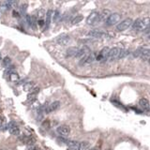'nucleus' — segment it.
I'll return each mask as SVG.
<instances>
[{"label": "nucleus", "mask_w": 150, "mask_h": 150, "mask_svg": "<svg viewBox=\"0 0 150 150\" xmlns=\"http://www.w3.org/2000/svg\"><path fill=\"white\" fill-rule=\"evenodd\" d=\"M132 29L137 31H143L150 26V17H144L142 19H137L132 24Z\"/></svg>", "instance_id": "obj_1"}, {"label": "nucleus", "mask_w": 150, "mask_h": 150, "mask_svg": "<svg viewBox=\"0 0 150 150\" xmlns=\"http://www.w3.org/2000/svg\"><path fill=\"white\" fill-rule=\"evenodd\" d=\"M133 24V20L131 18H127L125 19L124 21L120 22L119 24L116 26V30L119 31V32H122V31H125L127 29H129L130 26Z\"/></svg>", "instance_id": "obj_2"}, {"label": "nucleus", "mask_w": 150, "mask_h": 150, "mask_svg": "<svg viewBox=\"0 0 150 150\" xmlns=\"http://www.w3.org/2000/svg\"><path fill=\"white\" fill-rule=\"evenodd\" d=\"M98 23H100V13L97 11L91 12L86 18V24L88 25H95Z\"/></svg>", "instance_id": "obj_3"}, {"label": "nucleus", "mask_w": 150, "mask_h": 150, "mask_svg": "<svg viewBox=\"0 0 150 150\" xmlns=\"http://www.w3.org/2000/svg\"><path fill=\"white\" fill-rule=\"evenodd\" d=\"M120 51H121V49L118 48V47H114V48L110 49L109 54H108V56H107V60L114 61V60L118 59V56H119V54H120Z\"/></svg>", "instance_id": "obj_4"}, {"label": "nucleus", "mask_w": 150, "mask_h": 150, "mask_svg": "<svg viewBox=\"0 0 150 150\" xmlns=\"http://www.w3.org/2000/svg\"><path fill=\"white\" fill-rule=\"evenodd\" d=\"M121 19V14L119 13H112L108 19L106 20V25H116Z\"/></svg>", "instance_id": "obj_5"}, {"label": "nucleus", "mask_w": 150, "mask_h": 150, "mask_svg": "<svg viewBox=\"0 0 150 150\" xmlns=\"http://www.w3.org/2000/svg\"><path fill=\"white\" fill-rule=\"evenodd\" d=\"M59 107H60V102L59 101H54V102L48 104V105H44V112L46 114H50L52 112L57 110Z\"/></svg>", "instance_id": "obj_6"}, {"label": "nucleus", "mask_w": 150, "mask_h": 150, "mask_svg": "<svg viewBox=\"0 0 150 150\" xmlns=\"http://www.w3.org/2000/svg\"><path fill=\"white\" fill-rule=\"evenodd\" d=\"M57 133L61 136V137H68L69 135V133H70V129L68 128V126L66 125H62V126H59L56 129Z\"/></svg>", "instance_id": "obj_7"}, {"label": "nucleus", "mask_w": 150, "mask_h": 150, "mask_svg": "<svg viewBox=\"0 0 150 150\" xmlns=\"http://www.w3.org/2000/svg\"><path fill=\"white\" fill-rule=\"evenodd\" d=\"M90 54H91V51H90L89 48H88L87 46H84L83 48L79 49L78 53H77V54H76V56L75 57L82 59V58H84V57L89 55Z\"/></svg>", "instance_id": "obj_8"}, {"label": "nucleus", "mask_w": 150, "mask_h": 150, "mask_svg": "<svg viewBox=\"0 0 150 150\" xmlns=\"http://www.w3.org/2000/svg\"><path fill=\"white\" fill-rule=\"evenodd\" d=\"M110 48L109 47H104L102 50L100 52V54L97 55V59L98 61H106L107 60V56L109 54Z\"/></svg>", "instance_id": "obj_9"}, {"label": "nucleus", "mask_w": 150, "mask_h": 150, "mask_svg": "<svg viewBox=\"0 0 150 150\" xmlns=\"http://www.w3.org/2000/svg\"><path fill=\"white\" fill-rule=\"evenodd\" d=\"M20 140H22L24 143H25L28 146H33V145H35V143H36V140L34 137L32 136H28V135H25V134H23V135L20 137Z\"/></svg>", "instance_id": "obj_10"}, {"label": "nucleus", "mask_w": 150, "mask_h": 150, "mask_svg": "<svg viewBox=\"0 0 150 150\" xmlns=\"http://www.w3.org/2000/svg\"><path fill=\"white\" fill-rule=\"evenodd\" d=\"M25 19H26V22H27V24L29 25L30 27H32L33 29H36L37 28V25H38V20H37L36 16H34V15H29V14H26L25 15Z\"/></svg>", "instance_id": "obj_11"}, {"label": "nucleus", "mask_w": 150, "mask_h": 150, "mask_svg": "<svg viewBox=\"0 0 150 150\" xmlns=\"http://www.w3.org/2000/svg\"><path fill=\"white\" fill-rule=\"evenodd\" d=\"M97 59V56L96 54H90L89 55H87V56L84 57L82 59H80V62H79V64L80 65H85V64H90V63H92L94 61Z\"/></svg>", "instance_id": "obj_12"}, {"label": "nucleus", "mask_w": 150, "mask_h": 150, "mask_svg": "<svg viewBox=\"0 0 150 150\" xmlns=\"http://www.w3.org/2000/svg\"><path fill=\"white\" fill-rule=\"evenodd\" d=\"M56 41L61 46H66L70 41V37L68 36V35H61V36H59L57 38Z\"/></svg>", "instance_id": "obj_13"}, {"label": "nucleus", "mask_w": 150, "mask_h": 150, "mask_svg": "<svg viewBox=\"0 0 150 150\" xmlns=\"http://www.w3.org/2000/svg\"><path fill=\"white\" fill-rule=\"evenodd\" d=\"M39 92V87L35 86V87L32 89V91L28 94V96H27V100H28L29 101H34V100L37 99V95H38Z\"/></svg>", "instance_id": "obj_14"}, {"label": "nucleus", "mask_w": 150, "mask_h": 150, "mask_svg": "<svg viewBox=\"0 0 150 150\" xmlns=\"http://www.w3.org/2000/svg\"><path fill=\"white\" fill-rule=\"evenodd\" d=\"M139 105H140V107L142 108L143 110H144V111L148 112L150 110L149 101H148L146 99H144V98H143V99H141V100H139Z\"/></svg>", "instance_id": "obj_15"}, {"label": "nucleus", "mask_w": 150, "mask_h": 150, "mask_svg": "<svg viewBox=\"0 0 150 150\" xmlns=\"http://www.w3.org/2000/svg\"><path fill=\"white\" fill-rule=\"evenodd\" d=\"M87 36L91 37V38H103V37L106 36V34L100 31V30H92V31L88 32Z\"/></svg>", "instance_id": "obj_16"}, {"label": "nucleus", "mask_w": 150, "mask_h": 150, "mask_svg": "<svg viewBox=\"0 0 150 150\" xmlns=\"http://www.w3.org/2000/svg\"><path fill=\"white\" fill-rule=\"evenodd\" d=\"M79 48L77 47H69L67 52H66V56L67 57H75L78 53Z\"/></svg>", "instance_id": "obj_17"}, {"label": "nucleus", "mask_w": 150, "mask_h": 150, "mask_svg": "<svg viewBox=\"0 0 150 150\" xmlns=\"http://www.w3.org/2000/svg\"><path fill=\"white\" fill-rule=\"evenodd\" d=\"M67 145L70 150H80V142L77 141H68Z\"/></svg>", "instance_id": "obj_18"}, {"label": "nucleus", "mask_w": 150, "mask_h": 150, "mask_svg": "<svg viewBox=\"0 0 150 150\" xmlns=\"http://www.w3.org/2000/svg\"><path fill=\"white\" fill-rule=\"evenodd\" d=\"M110 15H111V12H110L109 10H103L100 13V22H106V20Z\"/></svg>", "instance_id": "obj_19"}, {"label": "nucleus", "mask_w": 150, "mask_h": 150, "mask_svg": "<svg viewBox=\"0 0 150 150\" xmlns=\"http://www.w3.org/2000/svg\"><path fill=\"white\" fill-rule=\"evenodd\" d=\"M53 14H54V11L52 10H49V11L46 12V20H45V25L46 27H49L51 24V21H52V18H53Z\"/></svg>", "instance_id": "obj_20"}, {"label": "nucleus", "mask_w": 150, "mask_h": 150, "mask_svg": "<svg viewBox=\"0 0 150 150\" xmlns=\"http://www.w3.org/2000/svg\"><path fill=\"white\" fill-rule=\"evenodd\" d=\"M20 75L17 73V72H13L11 71L10 73V80H11L12 83H17V82H20Z\"/></svg>", "instance_id": "obj_21"}, {"label": "nucleus", "mask_w": 150, "mask_h": 150, "mask_svg": "<svg viewBox=\"0 0 150 150\" xmlns=\"http://www.w3.org/2000/svg\"><path fill=\"white\" fill-rule=\"evenodd\" d=\"M34 87H35V85L32 82H27L26 84L24 85V90L26 91V92H29V93L32 91V89Z\"/></svg>", "instance_id": "obj_22"}, {"label": "nucleus", "mask_w": 150, "mask_h": 150, "mask_svg": "<svg viewBox=\"0 0 150 150\" xmlns=\"http://www.w3.org/2000/svg\"><path fill=\"white\" fill-rule=\"evenodd\" d=\"M9 131L11 132V134H12V135H16V136L20 135V133H21V130H20L18 126H15V127H13V128L9 129Z\"/></svg>", "instance_id": "obj_23"}, {"label": "nucleus", "mask_w": 150, "mask_h": 150, "mask_svg": "<svg viewBox=\"0 0 150 150\" xmlns=\"http://www.w3.org/2000/svg\"><path fill=\"white\" fill-rule=\"evenodd\" d=\"M11 57H9V56L4 57L3 60H2V65H3V67H5V68H10V67H11Z\"/></svg>", "instance_id": "obj_24"}, {"label": "nucleus", "mask_w": 150, "mask_h": 150, "mask_svg": "<svg viewBox=\"0 0 150 150\" xmlns=\"http://www.w3.org/2000/svg\"><path fill=\"white\" fill-rule=\"evenodd\" d=\"M90 148V143L86 141L80 143V150H88Z\"/></svg>", "instance_id": "obj_25"}, {"label": "nucleus", "mask_w": 150, "mask_h": 150, "mask_svg": "<svg viewBox=\"0 0 150 150\" xmlns=\"http://www.w3.org/2000/svg\"><path fill=\"white\" fill-rule=\"evenodd\" d=\"M129 54V51L127 50V49H121L120 51V54H119V56H118V59H122L124 57H127Z\"/></svg>", "instance_id": "obj_26"}, {"label": "nucleus", "mask_w": 150, "mask_h": 150, "mask_svg": "<svg viewBox=\"0 0 150 150\" xmlns=\"http://www.w3.org/2000/svg\"><path fill=\"white\" fill-rule=\"evenodd\" d=\"M83 19H84L83 15H77V16H75L74 18L72 19L71 24L72 25H77V24H79L80 22L83 21Z\"/></svg>", "instance_id": "obj_27"}, {"label": "nucleus", "mask_w": 150, "mask_h": 150, "mask_svg": "<svg viewBox=\"0 0 150 150\" xmlns=\"http://www.w3.org/2000/svg\"><path fill=\"white\" fill-rule=\"evenodd\" d=\"M141 57L143 59H146V58H150V49H144L143 51V53L141 54Z\"/></svg>", "instance_id": "obj_28"}, {"label": "nucleus", "mask_w": 150, "mask_h": 150, "mask_svg": "<svg viewBox=\"0 0 150 150\" xmlns=\"http://www.w3.org/2000/svg\"><path fill=\"white\" fill-rule=\"evenodd\" d=\"M1 5L3 6L4 9H6V10H9V9H11L12 7V1H3Z\"/></svg>", "instance_id": "obj_29"}, {"label": "nucleus", "mask_w": 150, "mask_h": 150, "mask_svg": "<svg viewBox=\"0 0 150 150\" xmlns=\"http://www.w3.org/2000/svg\"><path fill=\"white\" fill-rule=\"evenodd\" d=\"M46 15V12H45V11L44 10H39V11H38V20H43V17Z\"/></svg>", "instance_id": "obj_30"}, {"label": "nucleus", "mask_w": 150, "mask_h": 150, "mask_svg": "<svg viewBox=\"0 0 150 150\" xmlns=\"http://www.w3.org/2000/svg\"><path fill=\"white\" fill-rule=\"evenodd\" d=\"M143 50H144V49H143V48H139V49H137L135 52H133V53H132V55H133L134 57L141 56V54H142V53H143Z\"/></svg>", "instance_id": "obj_31"}, {"label": "nucleus", "mask_w": 150, "mask_h": 150, "mask_svg": "<svg viewBox=\"0 0 150 150\" xmlns=\"http://www.w3.org/2000/svg\"><path fill=\"white\" fill-rule=\"evenodd\" d=\"M59 17H60V12H59L58 11H55L54 12V14H53V19H54V22L57 21Z\"/></svg>", "instance_id": "obj_32"}, {"label": "nucleus", "mask_w": 150, "mask_h": 150, "mask_svg": "<svg viewBox=\"0 0 150 150\" xmlns=\"http://www.w3.org/2000/svg\"><path fill=\"white\" fill-rule=\"evenodd\" d=\"M20 9H21V12H22V13H25V11H26V9H27V4H26V3L23 4L21 7H20Z\"/></svg>", "instance_id": "obj_33"}, {"label": "nucleus", "mask_w": 150, "mask_h": 150, "mask_svg": "<svg viewBox=\"0 0 150 150\" xmlns=\"http://www.w3.org/2000/svg\"><path fill=\"white\" fill-rule=\"evenodd\" d=\"M38 25L39 26H43V25H45V21L44 20H38Z\"/></svg>", "instance_id": "obj_34"}, {"label": "nucleus", "mask_w": 150, "mask_h": 150, "mask_svg": "<svg viewBox=\"0 0 150 150\" xmlns=\"http://www.w3.org/2000/svg\"><path fill=\"white\" fill-rule=\"evenodd\" d=\"M12 15H13V17H17V18H19V17H20V14H19V12H17L16 11H12Z\"/></svg>", "instance_id": "obj_35"}, {"label": "nucleus", "mask_w": 150, "mask_h": 150, "mask_svg": "<svg viewBox=\"0 0 150 150\" xmlns=\"http://www.w3.org/2000/svg\"><path fill=\"white\" fill-rule=\"evenodd\" d=\"M30 150H39V148L38 146H35V145H33V146L30 147Z\"/></svg>", "instance_id": "obj_36"}, {"label": "nucleus", "mask_w": 150, "mask_h": 150, "mask_svg": "<svg viewBox=\"0 0 150 150\" xmlns=\"http://www.w3.org/2000/svg\"><path fill=\"white\" fill-rule=\"evenodd\" d=\"M88 150H99V149H98V147H92V148H89Z\"/></svg>", "instance_id": "obj_37"}, {"label": "nucleus", "mask_w": 150, "mask_h": 150, "mask_svg": "<svg viewBox=\"0 0 150 150\" xmlns=\"http://www.w3.org/2000/svg\"><path fill=\"white\" fill-rule=\"evenodd\" d=\"M146 31H147V32H150V26H149V27H148V28L146 29Z\"/></svg>", "instance_id": "obj_38"}, {"label": "nucleus", "mask_w": 150, "mask_h": 150, "mask_svg": "<svg viewBox=\"0 0 150 150\" xmlns=\"http://www.w3.org/2000/svg\"><path fill=\"white\" fill-rule=\"evenodd\" d=\"M1 59H2V57H1V54H0V60H1Z\"/></svg>", "instance_id": "obj_39"}]
</instances>
